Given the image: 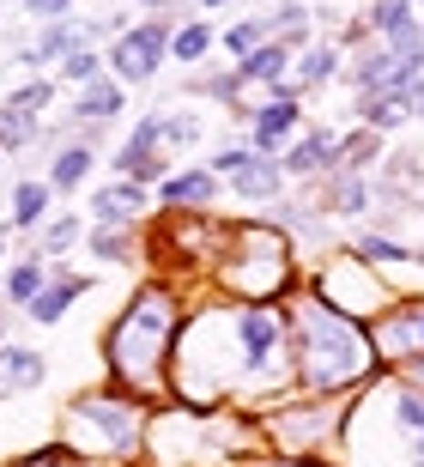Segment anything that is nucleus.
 Wrapping results in <instances>:
<instances>
[{"label":"nucleus","instance_id":"obj_20","mask_svg":"<svg viewBox=\"0 0 424 467\" xmlns=\"http://www.w3.org/2000/svg\"><path fill=\"white\" fill-rule=\"evenodd\" d=\"M85 171H91V152H85V146H67V152L55 158V176H49V182H55V189H79Z\"/></svg>","mask_w":424,"mask_h":467},{"label":"nucleus","instance_id":"obj_19","mask_svg":"<svg viewBox=\"0 0 424 467\" xmlns=\"http://www.w3.org/2000/svg\"><path fill=\"white\" fill-rule=\"evenodd\" d=\"M267 31H273V18H243V25L224 31V49H231V55H254L261 43H267Z\"/></svg>","mask_w":424,"mask_h":467},{"label":"nucleus","instance_id":"obj_31","mask_svg":"<svg viewBox=\"0 0 424 467\" xmlns=\"http://www.w3.org/2000/svg\"><path fill=\"white\" fill-rule=\"evenodd\" d=\"M140 6H170V0H140Z\"/></svg>","mask_w":424,"mask_h":467},{"label":"nucleus","instance_id":"obj_23","mask_svg":"<svg viewBox=\"0 0 424 467\" xmlns=\"http://www.w3.org/2000/svg\"><path fill=\"white\" fill-rule=\"evenodd\" d=\"M357 255H370V261H419L407 243H394V237H357Z\"/></svg>","mask_w":424,"mask_h":467},{"label":"nucleus","instance_id":"obj_29","mask_svg":"<svg viewBox=\"0 0 424 467\" xmlns=\"http://www.w3.org/2000/svg\"><path fill=\"white\" fill-rule=\"evenodd\" d=\"M249 146H231V152H219V171H243V164H249Z\"/></svg>","mask_w":424,"mask_h":467},{"label":"nucleus","instance_id":"obj_16","mask_svg":"<svg viewBox=\"0 0 424 467\" xmlns=\"http://www.w3.org/2000/svg\"><path fill=\"white\" fill-rule=\"evenodd\" d=\"M43 207H49V182H18V194H13V225L31 231L36 219H43Z\"/></svg>","mask_w":424,"mask_h":467},{"label":"nucleus","instance_id":"obj_4","mask_svg":"<svg viewBox=\"0 0 424 467\" xmlns=\"http://www.w3.org/2000/svg\"><path fill=\"white\" fill-rule=\"evenodd\" d=\"M170 43H176V31H170L164 18H146V25H134V31H121V43H116V73L128 79V86L152 79V73L164 67Z\"/></svg>","mask_w":424,"mask_h":467},{"label":"nucleus","instance_id":"obj_27","mask_svg":"<svg viewBox=\"0 0 424 467\" xmlns=\"http://www.w3.org/2000/svg\"><path fill=\"white\" fill-rule=\"evenodd\" d=\"M91 67H98V55L79 49V55H67V61H61V79H67V86H79V79H91Z\"/></svg>","mask_w":424,"mask_h":467},{"label":"nucleus","instance_id":"obj_9","mask_svg":"<svg viewBox=\"0 0 424 467\" xmlns=\"http://www.w3.org/2000/svg\"><path fill=\"white\" fill-rule=\"evenodd\" d=\"M291 128H297V104H291V98H273V104L254 116V152H261V158L279 152Z\"/></svg>","mask_w":424,"mask_h":467},{"label":"nucleus","instance_id":"obj_6","mask_svg":"<svg viewBox=\"0 0 424 467\" xmlns=\"http://www.w3.org/2000/svg\"><path fill=\"white\" fill-rule=\"evenodd\" d=\"M382 407H388V419H394V431H400V443H407L412 467H424V389H388Z\"/></svg>","mask_w":424,"mask_h":467},{"label":"nucleus","instance_id":"obj_10","mask_svg":"<svg viewBox=\"0 0 424 467\" xmlns=\"http://www.w3.org/2000/svg\"><path fill=\"white\" fill-rule=\"evenodd\" d=\"M382 347H388V352H424V304H412V310L388 316V328H382Z\"/></svg>","mask_w":424,"mask_h":467},{"label":"nucleus","instance_id":"obj_28","mask_svg":"<svg viewBox=\"0 0 424 467\" xmlns=\"http://www.w3.org/2000/svg\"><path fill=\"white\" fill-rule=\"evenodd\" d=\"M297 73H304V79H327V73H334V49H309Z\"/></svg>","mask_w":424,"mask_h":467},{"label":"nucleus","instance_id":"obj_22","mask_svg":"<svg viewBox=\"0 0 424 467\" xmlns=\"http://www.w3.org/2000/svg\"><path fill=\"white\" fill-rule=\"evenodd\" d=\"M121 109V86H91L79 98V116H116Z\"/></svg>","mask_w":424,"mask_h":467},{"label":"nucleus","instance_id":"obj_25","mask_svg":"<svg viewBox=\"0 0 424 467\" xmlns=\"http://www.w3.org/2000/svg\"><path fill=\"white\" fill-rule=\"evenodd\" d=\"M364 201H370V189H364L357 176H339V182H334V207H339V213H357Z\"/></svg>","mask_w":424,"mask_h":467},{"label":"nucleus","instance_id":"obj_34","mask_svg":"<svg viewBox=\"0 0 424 467\" xmlns=\"http://www.w3.org/2000/svg\"><path fill=\"white\" fill-rule=\"evenodd\" d=\"M0 352H6V347H0Z\"/></svg>","mask_w":424,"mask_h":467},{"label":"nucleus","instance_id":"obj_24","mask_svg":"<svg viewBox=\"0 0 424 467\" xmlns=\"http://www.w3.org/2000/svg\"><path fill=\"white\" fill-rule=\"evenodd\" d=\"M407 18H412V0H376V6H370V25L382 36H388L394 25H407Z\"/></svg>","mask_w":424,"mask_h":467},{"label":"nucleus","instance_id":"obj_3","mask_svg":"<svg viewBox=\"0 0 424 467\" xmlns=\"http://www.w3.org/2000/svg\"><path fill=\"white\" fill-rule=\"evenodd\" d=\"M231 334H237V370L267 377L273 364H279L285 334H279V316H273V310H237V316H231Z\"/></svg>","mask_w":424,"mask_h":467},{"label":"nucleus","instance_id":"obj_33","mask_svg":"<svg viewBox=\"0 0 424 467\" xmlns=\"http://www.w3.org/2000/svg\"><path fill=\"white\" fill-rule=\"evenodd\" d=\"M419 116H424V98H419Z\"/></svg>","mask_w":424,"mask_h":467},{"label":"nucleus","instance_id":"obj_5","mask_svg":"<svg viewBox=\"0 0 424 467\" xmlns=\"http://www.w3.org/2000/svg\"><path fill=\"white\" fill-rule=\"evenodd\" d=\"M55 86H61V79H36V86H25V91H13V98H6V109H0V152H18V146H31L36 109L55 98Z\"/></svg>","mask_w":424,"mask_h":467},{"label":"nucleus","instance_id":"obj_14","mask_svg":"<svg viewBox=\"0 0 424 467\" xmlns=\"http://www.w3.org/2000/svg\"><path fill=\"white\" fill-rule=\"evenodd\" d=\"M0 377H6V389H36L43 382V358L25 347H6L0 352Z\"/></svg>","mask_w":424,"mask_h":467},{"label":"nucleus","instance_id":"obj_2","mask_svg":"<svg viewBox=\"0 0 424 467\" xmlns=\"http://www.w3.org/2000/svg\"><path fill=\"white\" fill-rule=\"evenodd\" d=\"M164 334H170V304L164 297H140L134 310L116 322V334H109V364H116V377L121 382H152L158 352H164Z\"/></svg>","mask_w":424,"mask_h":467},{"label":"nucleus","instance_id":"obj_21","mask_svg":"<svg viewBox=\"0 0 424 467\" xmlns=\"http://www.w3.org/2000/svg\"><path fill=\"white\" fill-rule=\"evenodd\" d=\"M206 49H212V31H206V25H182V31H176V43H170V55H176V61H201Z\"/></svg>","mask_w":424,"mask_h":467},{"label":"nucleus","instance_id":"obj_32","mask_svg":"<svg viewBox=\"0 0 424 467\" xmlns=\"http://www.w3.org/2000/svg\"><path fill=\"white\" fill-rule=\"evenodd\" d=\"M201 6H219V0H201Z\"/></svg>","mask_w":424,"mask_h":467},{"label":"nucleus","instance_id":"obj_13","mask_svg":"<svg viewBox=\"0 0 424 467\" xmlns=\"http://www.w3.org/2000/svg\"><path fill=\"white\" fill-rule=\"evenodd\" d=\"M279 73H285V43H261L254 55H243L237 79L243 86H261V79H279Z\"/></svg>","mask_w":424,"mask_h":467},{"label":"nucleus","instance_id":"obj_8","mask_svg":"<svg viewBox=\"0 0 424 467\" xmlns=\"http://www.w3.org/2000/svg\"><path fill=\"white\" fill-rule=\"evenodd\" d=\"M85 285H91L85 274H67V279H55V285H43V292H36V304H31V322L55 328V322L73 310V297H85Z\"/></svg>","mask_w":424,"mask_h":467},{"label":"nucleus","instance_id":"obj_17","mask_svg":"<svg viewBox=\"0 0 424 467\" xmlns=\"http://www.w3.org/2000/svg\"><path fill=\"white\" fill-rule=\"evenodd\" d=\"M43 285H49V274H43V261H25V267H13V279H6V297L31 310V304H36V292H43Z\"/></svg>","mask_w":424,"mask_h":467},{"label":"nucleus","instance_id":"obj_12","mask_svg":"<svg viewBox=\"0 0 424 467\" xmlns=\"http://www.w3.org/2000/svg\"><path fill=\"white\" fill-rule=\"evenodd\" d=\"M237 194H249V201H273V194H279V164L254 152L249 164L237 171Z\"/></svg>","mask_w":424,"mask_h":467},{"label":"nucleus","instance_id":"obj_11","mask_svg":"<svg viewBox=\"0 0 424 467\" xmlns=\"http://www.w3.org/2000/svg\"><path fill=\"white\" fill-rule=\"evenodd\" d=\"M334 158H339L334 134H309L304 146H291V152H285V171H291V176H315L322 164H334Z\"/></svg>","mask_w":424,"mask_h":467},{"label":"nucleus","instance_id":"obj_26","mask_svg":"<svg viewBox=\"0 0 424 467\" xmlns=\"http://www.w3.org/2000/svg\"><path fill=\"white\" fill-rule=\"evenodd\" d=\"M73 225H79V219H55V225L43 231V249H49V255H61V249H73V237H79Z\"/></svg>","mask_w":424,"mask_h":467},{"label":"nucleus","instance_id":"obj_18","mask_svg":"<svg viewBox=\"0 0 424 467\" xmlns=\"http://www.w3.org/2000/svg\"><path fill=\"white\" fill-rule=\"evenodd\" d=\"M212 189H219V182H212V171H182V176H170L158 194H164V201H206Z\"/></svg>","mask_w":424,"mask_h":467},{"label":"nucleus","instance_id":"obj_7","mask_svg":"<svg viewBox=\"0 0 424 467\" xmlns=\"http://www.w3.org/2000/svg\"><path fill=\"white\" fill-rule=\"evenodd\" d=\"M91 31H98V25H73V18H55L49 31H43L31 49H25V61H67V55H79L85 43H91Z\"/></svg>","mask_w":424,"mask_h":467},{"label":"nucleus","instance_id":"obj_30","mask_svg":"<svg viewBox=\"0 0 424 467\" xmlns=\"http://www.w3.org/2000/svg\"><path fill=\"white\" fill-rule=\"evenodd\" d=\"M25 6H31V13H43V18H61V13H67V6H73V0H25Z\"/></svg>","mask_w":424,"mask_h":467},{"label":"nucleus","instance_id":"obj_1","mask_svg":"<svg viewBox=\"0 0 424 467\" xmlns=\"http://www.w3.org/2000/svg\"><path fill=\"white\" fill-rule=\"evenodd\" d=\"M297 364H304L309 389H346L370 370V340L327 304H309L297 322Z\"/></svg>","mask_w":424,"mask_h":467},{"label":"nucleus","instance_id":"obj_15","mask_svg":"<svg viewBox=\"0 0 424 467\" xmlns=\"http://www.w3.org/2000/svg\"><path fill=\"white\" fill-rule=\"evenodd\" d=\"M140 207H146V189H140V182H128V189H103V194H98V219H109V225H116V219H134Z\"/></svg>","mask_w":424,"mask_h":467}]
</instances>
